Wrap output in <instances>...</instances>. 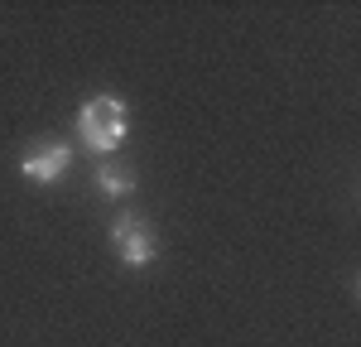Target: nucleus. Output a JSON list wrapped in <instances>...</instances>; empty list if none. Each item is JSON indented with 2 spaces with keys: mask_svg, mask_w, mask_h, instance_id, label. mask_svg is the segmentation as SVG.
<instances>
[{
  "mask_svg": "<svg viewBox=\"0 0 361 347\" xmlns=\"http://www.w3.org/2000/svg\"><path fill=\"white\" fill-rule=\"evenodd\" d=\"M78 135L87 140V150H97V154H111L126 145L130 135V111H126V102L111 97V92H102V97H92L82 111H78Z\"/></svg>",
  "mask_w": 361,
  "mask_h": 347,
  "instance_id": "f257e3e1",
  "label": "nucleus"
},
{
  "mask_svg": "<svg viewBox=\"0 0 361 347\" xmlns=\"http://www.w3.org/2000/svg\"><path fill=\"white\" fill-rule=\"evenodd\" d=\"M111 241H116V256L121 265H130V270H145L149 260L159 256V241H154V227L140 217V212H121L111 222Z\"/></svg>",
  "mask_w": 361,
  "mask_h": 347,
  "instance_id": "f03ea898",
  "label": "nucleus"
},
{
  "mask_svg": "<svg viewBox=\"0 0 361 347\" xmlns=\"http://www.w3.org/2000/svg\"><path fill=\"white\" fill-rule=\"evenodd\" d=\"M68 164H73L68 145H39V150H29L25 159H20V174H25L29 183H58L68 174Z\"/></svg>",
  "mask_w": 361,
  "mask_h": 347,
  "instance_id": "7ed1b4c3",
  "label": "nucleus"
},
{
  "mask_svg": "<svg viewBox=\"0 0 361 347\" xmlns=\"http://www.w3.org/2000/svg\"><path fill=\"white\" fill-rule=\"evenodd\" d=\"M97 188H102L106 198H130V193H135V174L121 169V164H102V169H97Z\"/></svg>",
  "mask_w": 361,
  "mask_h": 347,
  "instance_id": "20e7f679",
  "label": "nucleus"
}]
</instances>
